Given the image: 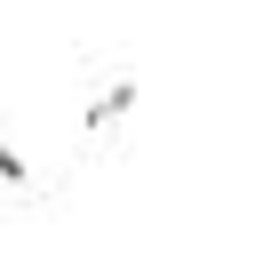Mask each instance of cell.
<instances>
[{"label": "cell", "instance_id": "obj_1", "mask_svg": "<svg viewBox=\"0 0 256 256\" xmlns=\"http://www.w3.org/2000/svg\"><path fill=\"white\" fill-rule=\"evenodd\" d=\"M128 104H136V88H104V96H96V112H88V128H120V120H128Z\"/></svg>", "mask_w": 256, "mask_h": 256}, {"label": "cell", "instance_id": "obj_2", "mask_svg": "<svg viewBox=\"0 0 256 256\" xmlns=\"http://www.w3.org/2000/svg\"><path fill=\"white\" fill-rule=\"evenodd\" d=\"M0 176H8V184H24V160H16L8 144H0Z\"/></svg>", "mask_w": 256, "mask_h": 256}]
</instances>
